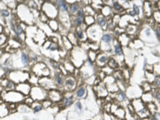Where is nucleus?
<instances>
[{
  "mask_svg": "<svg viewBox=\"0 0 160 120\" xmlns=\"http://www.w3.org/2000/svg\"><path fill=\"white\" fill-rule=\"evenodd\" d=\"M85 94H86V89L84 87H80L76 92V96L78 98H83Z\"/></svg>",
  "mask_w": 160,
  "mask_h": 120,
  "instance_id": "3",
  "label": "nucleus"
},
{
  "mask_svg": "<svg viewBox=\"0 0 160 120\" xmlns=\"http://www.w3.org/2000/svg\"><path fill=\"white\" fill-rule=\"evenodd\" d=\"M83 19V10H80L79 11V14H78L77 18L75 19V24H76L77 27H79L80 25L82 24Z\"/></svg>",
  "mask_w": 160,
  "mask_h": 120,
  "instance_id": "1",
  "label": "nucleus"
},
{
  "mask_svg": "<svg viewBox=\"0 0 160 120\" xmlns=\"http://www.w3.org/2000/svg\"><path fill=\"white\" fill-rule=\"evenodd\" d=\"M74 103V97L72 95L68 96V97H65L64 100H63V104L65 107H70Z\"/></svg>",
  "mask_w": 160,
  "mask_h": 120,
  "instance_id": "2",
  "label": "nucleus"
},
{
  "mask_svg": "<svg viewBox=\"0 0 160 120\" xmlns=\"http://www.w3.org/2000/svg\"><path fill=\"white\" fill-rule=\"evenodd\" d=\"M43 107L42 105L37 104L33 107V111H34V113H38V112H39V111H41L42 110H43Z\"/></svg>",
  "mask_w": 160,
  "mask_h": 120,
  "instance_id": "8",
  "label": "nucleus"
},
{
  "mask_svg": "<svg viewBox=\"0 0 160 120\" xmlns=\"http://www.w3.org/2000/svg\"><path fill=\"white\" fill-rule=\"evenodd\" d=\"M65 84H66L67 87H72L73 86L75 85V82H74V80H72V79H67L66 81V83H65Z\"/></svg>",
  "mask_w": 160,
  "mask_h": 120,
  "instance_id": "12",
  "label": "nucleus"
},
{
  "mask_svg": "<svg viewBox=\"0 0 160 120\" xmlns=\"http://www.w3.org/2000/svg\"><path fill=\"white\" fill-rule=\"evenodd\" d=\"M56 82H57V83L58 84V85H62V79H61V77L60 76H58L56 78Z\"/></svg>",
  "mask_w": 160,
  "mask_h": 120,
  "instance_id": "20",
  "label": "nucleus"
},
{
  "mask_svg": "<svg viewBox=\"0 0 160 120\" xmlns=\"http://www.w3.org/2000/svg\"><path fill=\"white\" fill-rule=\"evenodd\" d=\"M77 37L79 38V39H82L83 38V31H78L77 32Z\"/></svg>",
  "mask_w": 160,
  "mask_h": 120,
  "instance_id": "18",
  "label": "nucleus"
},
{
  "mask_svg": "<svg viewBox=\"0 0 160 120\" xmlns=\"http://www.w3.org/2000/svg\"><path fill=\"white\" fill-rule=\"evenodd\" d=\"M115 54H117V55H121V54H123V50H122V47L120 45H116L115 46Z\"/></svg>",
  "mask_w": 160,
  "mask_h": 120,
  "instance_id": "9",
  "label": "nucleus"
},
{
  "mask_svg": "<svg viewBox=\"0 0 160 120\" xmlns=\"http://www.w3.org/2000/svg\"><path fill=\"white\" fill-rule=\"evenodd\" d=\"M107 60V56H102L101 58H99V62H102V63H104V62H106V61Z\"/></svg>",
  "mask_w": 160,
  "mask_h": 120,
  "instance_id": "17",
  "label": "nucleus"
},
{
  "mask_svg": "<svg viewBox=\"0 0 160 120\" xmlns=\"http://www.w3.org/2000/svg\"><path fill=\"white\" fill-rule=\"evenodd\" d=\"M118 98L120 100V101H124L126 99V94H125V92L124 91H119V94H118Z\"/></svg>",
  "mask_w": 160,
  "mask_h": 120,
  "instance_id": "10",
  "label": "nucleus"
},
{
  "mask_svg": "<svg viewBox=\"0 0 160 120\" xmlns=\"http://www.w3.org/2000/svg\"><path fill=\"white\" fill-rule=\"evenodd\" d=\"M33 101H34V100H33V98H29V99H28V98H27V99L26 103H27V104H30V105H31V104H32V103H33Z\"/></svg>",
  "mask_w": 160,
  "mask_h": 120,
  "instance_id": "21",
  "label": "nucleus"
},
{
  "mask_svg": "<svg viewBox=\"0 0 160 120\" xmlns=\"http://www.w3.org/2000/svg\"><path fill=\"white\" fill-rule=\"evenodd\" d=\"M114 8L116 10H119L121 9V6L119 5L118 2H115V3H114Z\"/></svg>",
  "mask_w": 160,
  "mask_h": 120,
  "instance_id": "15",
  "label": "nucleus"
},
{
  "mask_svg": "<svg viewBox=\"0 0 160 120\" xmlns=\"http://www.w3.org/2000/svg\"><path fill=\"white\" fill-rule=\"evenodd\" d=\"M79 5L77 3H74L70 7V10L71 13H75L78 10H79Z\"/></svg>",
  "mask_w": 160,
  "mask_h": 120,
  "instance_id": "7",
  "label": "nucleus"
},
{
  "mask_svg": "<svg viewBox=\"0 0 160 120\" xmlns=\"http://www.w3.org/2000/svg\"><path fill=\"white\" fill-rule=\"evenodd\" d=\"M22 63L25 65L28 63V62H29L28 57H27V55L25 53H22Z\"/></svg>",
  "mask_w": 160,
  "mask_h": 120,
  "instance_id": "11",
  "label": "nucleus"
},
{
  "mask_svg": "<svg viewBox=\"0 0 160 120\" xmlns=\"http://www.w3.org/2000/svg\"><path fill=\"white\" fill-rule=\"evenodd\" d=\"M134 14H139V9H138V7H137L136 5H134Z\"/></svg>",
  "mask_w": 160,
  "mask_h": 120,
  "instance_id": "19",
  "label": "nucleus"
},
{
  "mask_svg": "<svg viewBox=\"0 0 160 120\" xmlns=\"http://www.w3.org/2000/svg\"><path fill=\"white\" fill-rule=\"evenodd\" d=\"M1 14H2V15L4 16V17H8V16L10 15V13H9V12H8L7 10H2V11H1Z\"/></svg>",
  "mask_w": 160,
  "mask_h": 120,
  "instance_id": "16",
  "label": "nucleus"
},
{
  "mask_svg": "<svg viewBox=\"0 0 160 120\" xmlns=\"http://www.w3.org/2000/svg\"><path fill=\"white\" fill-rule=\"evenodd\" d=\"M155 118L156 120H160V113H156L155 115Z\"/></svg>",
  "mask_w": 160,
  "mask_h": 120,
  "instance_id": "22",
  "label": "nucleus"
},
{
  "mask_svg": "<svg viewBox=\"0 0 160 120\" xmlns=\"http://www.w3.org/2000/svg\"><path fill=\"white\" fill-rule=\"evenodd\" d=\"M146 35H147V36H150L151 32H150V30H149V29H147L146 30Z\"/></svg>",
  "mask_w": 160,
  "mask_h": 120,
  "instance_id": "23",
  "label": "nucleus"
},
{
  "mask_svg": "<svg viewBox=\"0 0 160 120\" xmlns=\"http://www.w3.org/2000/svg\"><path fill=\"white\" fill-rule=\"evenodd\" d=\"M98 23L99 24V26L103 27L106 25V20H105L103 18H98Z\"/></svg>",
  "mask_w": 160,
  "mask_h": 120,
  "instance_id": "14",
  "label": "nucleus"
},
{
  "mask_svg": "<svg viewBox=\"0 0 160 120\" xmlns=\"http://www.w3.org/2000/svg\"><path fill=\"white\" fill-rule=\"evenodd\" d=\"M155 82H156V84H158V85H159V84H160V76H159V77L157 78L156 81H155Z\"/></svg>",
  "mask_w": 160,
  "mask_h": 120,
  "instance_id": "24",
  "label": "nucleus"
},
{
  "mask_svg": "<svg viewBox=\"0 0 160 120\" xmlns=\"http://www.w3.org/2000/svg\"><path fill=\"white\" fill-rule=\"evenodd\" d=\"M75 107L79 113H81L82 111H83V106H82V103L79 102V101H77V102L75 103Z\"/></svg>",
  "mask_w": 160,
  "mask_h": 120,
  "instance_id": "6",
  "label": "nucleus"
},
{
  "mask_svg": "<svg viewBox=\"0 0 160 120\" xmlns=\"http://www.w3.org/2000/svg\"><path fill=\"white\" fill-rule=\"evenodd\" d=\"M102 41L105 42V43H111V40H112V37H111V35H109V34H106V35H104L103 36H102Z\"/></svg>",
  "mask_w": 160,
  "mask_h": 120,
  "instance_id": "5",
  "label": "nucleus"
},
{
  "mask_svg": "<svg viewBox=\"0 0 160 120\" xmlns=\"http://www.w3.org/2000/svg\"><path fill=\"white\" fill-rule=\"evenodd\" d=\"M15 33H16L17 36H19L21 34H22V29L21 28L20 26H17L16 30H15Z\"/></svg>",
  "mask_w": 160,
  "mask_h": 120,
  "instance_id": "13",
  "label": "nucleus"
},
{
  "mask_svg": "<svg viewBox=\"0 0 160 120\" xmlns=\"http://www.w3.org/2000/svg\"><path fill=\"white\" fill-rule=\"evenodd\" d=\"M7 87H8V88H10V89H11V88L13 87V86H12V83H8V85H7Z\"/></svg>",
  "mask_w": 160,
  "mask_h": 120,
  "instance_id": "26",
  "label": "nucleus"
},
{
  "mask_svg": "<svg viewBox=\"0 0 160 120\" xmlns=\"http://www.w3.org/2000/svg\"><path fill=\"white\" fill-rule=\"evenodd\" d=\"M156 35H158V36H159V38L160 39V31H159V28H157V30H156Z\"/></svg>",
  "mask_w": 160,
  "mask_h": 120,
  "instance_id": "25",
  "label": "nucleus"
},
{
  "mask_svg": "<svg viewBox=\"0 0 160 120\" xmlns=\"http://www.w3.org/2000/svg\"><path fill=\"white\" fill-rule=\"evenodd\" d=\"M58 5L62 11H67V4L65 1H58Z\"/></svg>",
  "mask_w": 160,
  "mask_h": 120,
  "instance_id": "4",
  "label": "nucleus"
}]
</instances>
